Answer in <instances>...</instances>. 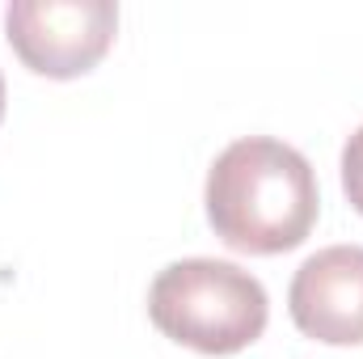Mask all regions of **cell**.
<instances>
[{
    "label": "cell",
    "mask_w": 363,
    "mask_h": 359,
    "mask_svg": "<svg viewBox=\"0 0 363 359\" xmlns=\"http://www.w3.org/2000/svg\"><path fill=\"white\" fill-rule=\"evenodd\" d=\"M321 211V190L308 157L271 136L228 144L207 170V220L228 250L287 254Z\"/></svg>",
    "instance_id": "1"
},
{
    "label": "cell",
    "mask_w": 363,
    "mask_h": 359,
    "mask_svg": "<svg viewBox=\"0 0 363 359\" xmlns=\"http://www.w3.org/2000/svg\"><path fill=\"white\" fill-rule=\"evenodd\" d=\"M152 326L199 355H237L262 338L271 300L267 287L220 258L169 263L148 287Z\"/></svg>",
    "instance_id": "2"
},
{
    "label": "cell",
    "mask_w": 363,
    "mask_h": 359,
    "mask_svg": "<svg viewBox=\"0 0 363 359\" xmlns=\"http://www.w3.org/2000/svg\"><path fill=\"white\" fill-rule=\"evenodd\" d=\"M118 30L114 0H13L4 9V38L17 60L51 81L85 77L110 51Z\"/></svg>",
    "instance_id": "3"
},
{
    "label": "cell",
    "mask_w": 363,
    "mask_h": 359,
    "mask_svg": "<svg viewBox=\"0 0 363 359\" xmlns=\"http://www.w3.org/2000/svg\"><path fill=\"white\" fill-rule=\"evenodd\" d=\"M287 309L300 334L330 347L363 343V245H330L291 275Z\"/></svg>",
    "instance_id": "4"
},
{
    "label": "cell",
    "mask_w": 363,
    "mask_h": 359,
    "mask_svg": "<svg viewBox=\"0 0 363 359\" xmlns=\"http://www.w3.org/2000/svg\"><path fill=\"white\" fill-rule=\"evenodd\" d=\"M342 190H347L351 207L363 216V127L347 140V148H342Z\"/></svg>",
    "instance_id": "5"
},
{
    "label": "cell",
    "mask_w": 363,
    "mask_h": 359,
    "mask_svg": "<svg viewBox=\"0 0 363 359\" xmlns=\"http://www.w3.org/2000/svg\"><path fill=\"white\" fill-rule=\"evenodd\" d=\"M0 118H4V77H0Z\"/></svg>",
    "instance_id": "6"
}]
</instances>
